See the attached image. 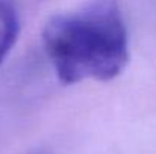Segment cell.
Listing matches in <instances>:
<instances>
[{"label": "cell", "mask_w": 156, "mask_h": 154, "mask_svg": "<svg viewBox=\"0 0 156 154\" xmlns=\"http://www.w3.org/2000/svg\"><path fill=\"white\" fill-rule=\"evenodd\" d=\"M44 51L61 83L109 82L129 62V38L118 0H90L49 18Z\"/></svg>", "instance_id": "6da1fadb"}, {"label": "cell", "mask_w": 156, "mask_h": 154, "mask_svg": "<svg viewBox=\"0 0 156 154\" xmlns=\"http://www.w3.org/2000/svg\"><path fill=\"white\" fill-rule=\"evenodd\" d=\"M20 33V17L12 0H0V63L15 46Z\"/></svg>", "instance_id": "7a4b0ae2"}]
</instances>
